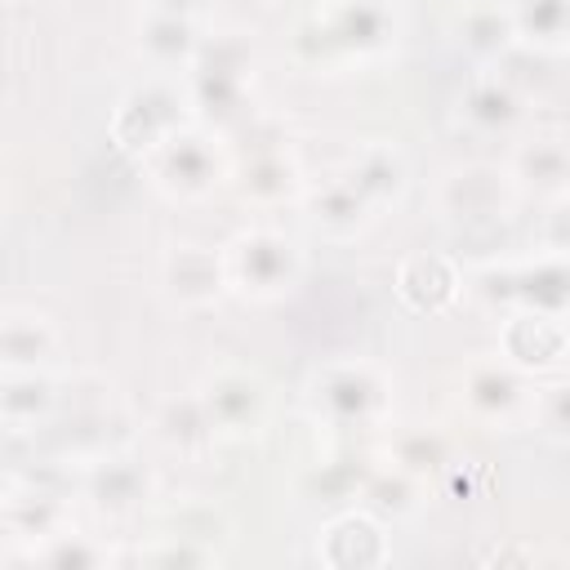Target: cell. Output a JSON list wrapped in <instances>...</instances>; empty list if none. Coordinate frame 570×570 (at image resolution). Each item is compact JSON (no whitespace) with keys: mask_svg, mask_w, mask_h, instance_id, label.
I'll return each mask as SVG.
<instances>
[{"mask_svg":"<svg viewBox=\"0 0 570 570\" xmlns=\"http://www.w3.org/2000/svg\"><path fill=\"white\" fill-rule=\"evenodd\" d=\"M249 80H254V49L236 31L214 36V40H200L196 58L187 62L191 107H200L209 120H236V116H245Z\"/></svg>","mask_w":570,"mask_h":570,"instance_id":"6da1fadb","label":"cell"},{"mask_svg":"<svg viewBox=\"0 0 570 570\" xmlns=\"http://www.w3.org/2000/svg\"><path fill=\"white\" fill-rule=\"evenodd\" d=\"M147 165H151L156 183L169 196H205L227 174V160L214 147V138L209 134H196V129H183V125L147 151Z\"/></svg>","mask_w":570,"mask_h":570,"instance_id":"7a4b0ae2","label":"cell"},{"mask_svg":"<svg viewBox=\"0 0 570 570\" xmlns=\"http://www.w3.org/2000/svg\"><path fill=\"white\" fill-rule=\"evenodd\" d=\"M227 285L249 298H281L298 281V249L281 232H249L227 254Z\"/></svg>","mask_w":570,"mask_h":570,"instance_id":"3957f363","label":"cell"},{"mask_svg":"<svg viewBox=\"0 0 570 570\" xmlns=\"http://www.w3.org/2000/svg\"><path fill=\"white\" fill-rule=\"evenodd\" d=\"M392 31H396V18L383 0H334L312 22L321 53H338V58L383 53L392 45Z\"/></svg>","mask_w":570,"mask_h":570,"instance_id":"277c9868","label":"cell"},{"mask_svg":"<svg viewBox=\"0 0 570 570\" xmlns=\"http://www.w3.org/2000/svg\"><path fill=\"white\" fill-rule=\"evenodd\" d=\"M316 410L338 428H365L387 410V383L370 365H334L312 387Z\"/></svg>","mask_w":570,"mask_h":570,"instance_id":"5b68a950","label":"cell"},{"mask_svg":"<svg viewBox=\"0 0 570 570\" xmlns=\"http://www.w3.org/2000/svg\"><path fill=\"white\" fill-rule=\"evenodd\" d=\"M183 125V98L174 85L165 80H151L142 89H134L116 116V138L129 147V151H151L160 138H169L174 129Z\"/></svg>","mask_w":570,"mask_h":570,"instance_id":"8992f818","label":"cell"},{"mask_svg":"<svg viewBox=\"0 0 570 570\" xmlns=\"http://www.w3.org/2000/svg\"><path fill=\"white\" fill-rule=\"evenodd\" d=\"M463 401L485 423H512L521 410H530V387L512 361H481L463 379Z\"/></svg>","mask_w":570,"mask_h":570,"instance_id":"52a82bcc","label":"cell"},{"mask_svg":"<svg viewBox=\"0 0 570 570\" xmlns=\"http://www.w3.org/2000/svg\"><path fill=\"white\" fill-rule=\"evenodd\" d=\"M263 383L249 374H218L205 392L200 405L209 414L214 436H249L263 423Z\"/></svg>","mask_w":570,"mask_h":570,"instance_id":"ba28073f","label":"cell"},{"mask_svg":"<svg viewBox=\"0 0 570 570\" xmlns=\"http://www.w3.org/2000/svg\"><path fill=\"white\" fill-rule=\"evenodd\" d=\"M441 205H445V214H454V218H463V223L503 218V214H508V178H503L499 169H485V165L459 169V174L445 178Z\"/></svg>","mask_w":570,"mask_h":570,"instance_id":"9c48e42d","label":"cell"},{"mask_svg":"<svg viewBox=\"0 0 570 570\" xmlns=\"http://www.w3.org/2000/svg\"><path fill=\"white\" fill-rule=\"evenodd\" d=\"M459 120L472 134H508L521 120V94L503 80V76H481L468 85V94L459 98Z\"/></svg>","mask_w":570,"mask_h":570,"instance_id":"30bf717a","label":"cell"},{"mask_svg":"<svg viewBox=\"0 0 570 570\" xmlns=\"http://www.w3.org/2000/svg\"><path fill=\"white\" fill-rule=\"evenodd\" d=\"M503 352L517 370L525 365H561L566 356V330H561V316H548V312H521L508 321V334H503Z\"/></svg>","mask_w":570,"mask_h":570,"instance_id":"8fae6325","label":"cell"},{"mask_svg":"<svg viewBox=\"0 0 570 570\" xmlns=\"http://www.w3.org/2000/svg\"><path fill=\"white\" fill-rule=\"evenodd\" d=\"M165 281H169V294L187 307H205L223 294L227 285V267L209 254V249H196V245H183L178 254H169V267H165Z\"/></svg>","mask_w":570,"mask_h":570,"instance_id":"7c38bea8","label":"cell"},{"mask_svg":"<svg viewBox=\"0 0 570 570\" xmlns=\"http://www.w3.org/2000/svg\"><path fill=\"white\" fill-rule=\"evenodd\" d=\"M236 187H240L245 200H258V205L289 200V196L298 191V165H294L281 147H267V151H258L249 165H240Z\"/></svg>","mask_w":570,"mask_h":570,"instance_id":"4fadbf2b","label":"cell"},{"mask_svg":"<svg viewBox=\"0 0 570 570\" xmlns=\"http://www.w3.org/2000/svg\"><path fill=\"white\" fill-rule=\"evenodd\" d=\"M147 490H151V476L138 463H129V459H107V463H98L89 472V499L98 508H107V512L138 508L147 499Z\"/></svg>","mask_w":570,"mask_h":570,"instance_id":"5bb4252c","label":"cell"},{"mask_svg":"<svg viewBox=\"0 0 570 570\" xmlns=\"http://www.w3.org/2000/svg\"><path fill=\"white\" fill-rule=\"evenodd\" d=\"M142 53L156 62V67H187L200 49V36L191 27V18H165V13H151L142 22V36H138Z\"/></svg>","mask_w":570,"mask_h":570,"instance_id":"9a60e30c","label":"cell"},{"mask_svg":"<svg viewBox=\"0 0 570 570\" xmlns=\"http://www.w3.org/2000/svg\"><path fill=\"white\" fill-rule=\"evenodd\" d=\"M53 347V334L40 316H0V365L9 374L36 370Z\"/></svg>","mask_w":570,"mask_h":570,"instance_id":"2e32d148","label":"cell"},{"mask_svg":"<svg viewBox=\"0 0 570 570\" xmlns=\"http://www.w3.org/2000/svg\"><path fill=\"white\" fill-rule=\"evenodd\" d=\"M512 40L557 53L566 45V0H512L508 9Z\"/></svg>","mask_w":570,"mask_h":570,"instance_id":"e0dca14e","label":"cell"},{"mask_svg":"<svg viewBox=\"0 0 570 570\" xmlns=\"http://www.w3.org/2000/svg\"><path fill=\"white\" fill-rule=\"evenodd\" d=\"M365 218H370V200L347 178H338L312 196V223L330 236H352L365 227Z\"/></svg>","mask_w":570,"mask_h":570,"instance_id":"ac0fdd59","label":"cell"},{"mask_svg":"<svg viewBox=\"0 0 570 570\" xmlns=\"http://www.w3.org/2000/svg\"><path fill=\"white\" fill-rule=\"evenodd\" d=\"M512 174H517L521 183H530L534 191H543V196H557V200H561V191H566V174H570L566 147H561L557 138H534V142H525V147L517 151Z\"/></svg>","mask_w":570,"mask_h":570,"instance_id":"d6986e66","label":"cell"},{"mask_svg":"<svg viewBox=\"0 0 570 570\" xmlns=\"http://www.w3.org/2000/svg\"><path fill=\"white\" fill-rule=\"evenodd\" d=\"M347 183H352V187L370 200V209H374V205L392 200V196L405 187V160H401L396 147H370V151H361V160L352 165Z\"/></svg>","mask_w":570,"mask_h":570,"instance_id":"ffe728a7","label":"cell"},{"mask_svg":"<svg viewBox=\"0 0 570 570\" xmlns=\"http://www.w3.org/2000/svg\"><path fill=\"white\" fill-rule=\"evenodd\" d=\"M454 289H459V281H454V272H450L445 258H410L401 267V294L414 307H423V312L445 307L454 298Z\"/></svg>","mask_w":570,"mask_h":570,"instance_id":"44dd1931","label":"cell"},{"mask_svg":"<svg viewBox=\"0 0 570 570\" xmlns=\"http://www.w3.org/2000/svg\"><path fill=\"white\" fill-rule=\"evenodd\" d=\"M49 405H53V383L40 379L36 370H22L0 387V419L13 428H31L36 419L49 414Z\"/></svg>","mask_w":570,"mask_h":570,"instance_id":"7402d4cb","label":"cell"},{"mask_svg":"<svg viewBox=\"0 0 570 570\" xmlns=\"http://www.w3.org/2000/svg\"><path fill=\"white\" fill-rule=\"evenodd\" d=\"M361 499L370 512L379 517H405L419 508V476H410L405 468H383V472H370L365 485H361Z\"/></svg>","mask_w":570,"mask_h":570,"instance_id":"603a6c76","label":"cell"},{"mask_svg":"<svg viewBox=\"0 0 570 570\" xmlns=\"http://www.w3.org/2000/svg\"><path fill=\"white\" fill-rule=\"evenodd\" d=\"M459 31H463V36H459L463 49H468L472 58H481V62L503 58V53L512 49V22H508V13H499V9H472Z\"/></svg>","mask_w":570,"mask_h":570,"instance_id":"cb8c5ba5","label":"cell"},{"mask_svg":"<svg viewBox=\"0 0 570 570\" xmlns=\"http://www.w3.org/2000/svg\"><path fill=\"white\" fill-rule=\"evenodd\" d=\"M392 463L405 468L410 476H423V472H436L450 463V441L441 432H405L396 436L392 445Z\"/></svg>","mask_w":570,"mask_h":570,"instance_id":"d4e9b609","label":"cell"},{"mask_svg":"<svg viewBox=\"0 0 570 570\" xmlns=\"http://www.w3.org/2000/svg\"><path fill=\"white\" fill-rule=\"evenodd\" d=\"M49 539H53V543H49V548H36V557H40V561H53V566H94V561L107 557L102 548L85 543V534H71V530H53Z\"/></svg>","mask_w":570,"mask_h":570,"instance_id":"484cf974","label":"cell"},{"mask_svg":"<svg viewBox=\"0 0 570 570\" xmlns=\"http://www.w3.org/2000/svg\"><path fill=\"white\" fill-rule=\"evenodd\" d=\"M530 414H534V423L548 432V436H566V387L561 383H552V387H543V392H534L530 396Z\"/></svg>","mask_w":570,"mask_h":570,"instance_id":"4316f807","label":"cell"},{"mask_svg":"<svg viewBox=\"0 0 570 570\" xmlns=\"http://www.w3.org/2000/svg\"><path fill=\"white\" fill-rule=\"evenodd\" d=\"M151 13H165V18H196L205 9V0H147Z\"/></svg>","mask_w":570,"mask_h":570,"instance_id":"83f0119b","label":"cell"},{"mask_svg":"<svg viewBox=\"0 0 570 570\" xmlns=\"http://www.w3.org/2000/svg\"><path fill=\"white\" fill-rule=\"evenodd\" d=\"M4 539H13V525H9V508L0 503V543H4Z\"/></svg>","mask_w":570,"mask_h":570,"instance_id":"f1b7e54d","label":"cell"},{"mask_svg":"<svg viewBox=\"0 0 570 570\" xmlns=\"http://www.w3.org/2000/svg\"><path fill=\"white\" fill-rule=\"evenodd\" d=\"M0 205H4V196H0Z\"/></svg>","mask_w":570,"mask_h":570,"instance_id":"f546056e","label":"cell"}]
</instances>
